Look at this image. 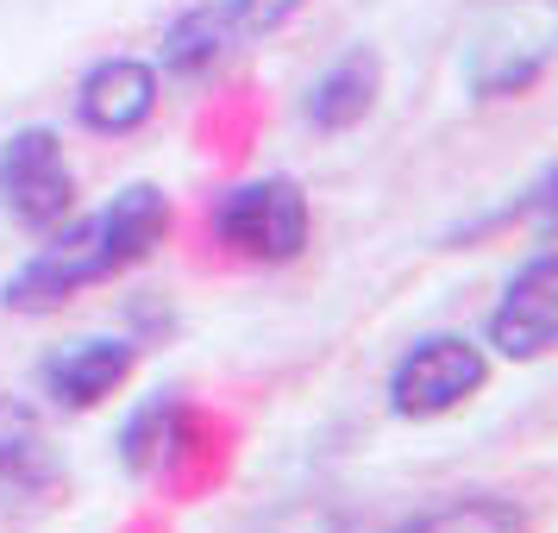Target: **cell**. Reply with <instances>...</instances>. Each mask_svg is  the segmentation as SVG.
I'll list each match as a JSON object with an SVG mask.
<instances>
[{
	"mask_svg": "<svg viewBox=\"0 0 558 533\" xmlns=\"http://www.w3.org/2000/svg\"><path fill=\"white\" fill-rule=\"evenodd\" d=\"M170 220L177 214H170V195L157 182H126L88 220H63L57 232H45V245L0 282V307H13V314H57L63 302H76L82 289L138 270L170 239Z\"/></svg>",
	"mask_w": 558,
	"mask_h": 533,
	"instance_id": "6da1fadb",
	"label": "cell"
},
{
	"mask_svg": "<svg viewBox=\"0 0 558 533\" xmlns=\"http://www.w3.org/2000/svg\"><path fill=\"white\" fill-rule=\"evenodd\" d=\"M558 63V0H496L464 45V88L477 101H521Z\"/></svg>",
	"mask_w": 558,
	"mask_h": 533,
	"instance_id": "7a4b0ae2",
	"label": "cell"
},
{
	"mask_svg": "<svg viewBox=\"0 0 558 533\" xmlns=\"http://www.w3.org/2000/svg\"><path fill=\"white\" fill-rule=\"evenodd\" d=\"M207 232H214L220 252L277 270V264H295L307 252L314 207H307L295 177H252V182H232L227 195H214Z\"/></svg>",
	"mask_w": 558,
	"mask_h": 533,
	"instance_id": "3957f363",
	"label": "cell"
},
{
	"mask_svg": "<svg viewBox=\"0 0 558 533\" xmlns=\"http://www.w3.org/2000/svg\"><path fill=\"white\" fill-rule=\"evenodd\" d=\"M483 383H489V352L464 332H427L414 339L396 364H389V414L396 421H439L458 414L464 402H477Z\"/></svg>",
	"mask_w": 558,
	"mask_h": 533,
	"instance_id": "277c9868",
	"label": "cell"
},
{
	"mask_svg": "<svg viewBox=\"0 0 558 533\" xmlns=\"http://www.w3.org/2000/svg\"><path fill=\"white\" fill-rule=\"evenodd\" d=\"M0 214L38 239L76 214V170L51 126H20L0 138Z\"/></svg>",
	"mask_w": 558,
	"mask_h": 533,
	"instance_id": "5b68a950",
	"label": "cell"
},
{
	"mask_svg": "<svg viewBox=\"0 0 558 533\" xmlns=\"http://www.w3.org/2000/svg\"><path fill=\"white\" fill-rule=\"evenodd\" d=\"M483 352L508 358V364H539L558 352V245L533 252L483 320Z\"/></svg>",
	"mask_w": 558,
	"mask_h": 533,
	"instance_id": "8992f818",
	"label": "cell"
},
{
	"mask_svg": "<svg viewBox=\"0 0 558 533\" xmlns=\"http://www.w3.org/2000/svg\"><path fill=\"white\" fill-rule=\"evenodd\" d=\"M138 371V346L120 339V332H101V339H70L57 346L45 364H38V389L51 396V408L63 414H88V408L113 402L126 377Z\"/></svg>",
	"mask_w": 558,
	"mask_h": 533,
	"instance_id": "52a82bcc",
	"label": "cell"
},
{
	"mask_svg": "<svg viewBox=\"0 0 558 533\" xmlns=\"http://www.w3.org/2000/svg\"><path fill=\"white\" fill-rule=\"evenodd\" d=\"M157 101H163V76L145 57H101L76 82V120L101 138H126V132L151 126Z\"/></svg>",
	"mask_w": 558,
	"mask_h": 533,
	"instance_id": "ba28073f",
	"label": "cell"
},
{
	"mask_svg": "<svg viewBox=\"0 0 558 533\" xmlns=\"http://www.w3.org/2000/svg\"><path fill=\"white\" fill-rule=\"evenodd\" d=\"M245 38L232 26V7L227 0H195L182 7L177 20L163 26V45H157V76H177V82H207Z\"/></svg>",
	"mask_w": 558,
	"mask_h": 533,
	"instance_id": "9c48e42d",
	"label": "cell"
},
{
	"mask_svg": "<svg viewBox=\"0 0 558 533\" xmlns=\"http://www.w3.org/2000/svg\"><path fill=\"white\" fill-rule=\"evenodd\" d=\"M377 95H383V57L371 45H352V51H339L320 76L307 82L302 120L314 132H352L357 120H371Z\"/></svg>",
	"mask_w": 558,
	"mask_h": 533,
	"instance_id": "30bf717a",
	"label": "cell"
},
{
	"mask_svg": "<svg viewBox=\"0 0 558 533\" xmlns=\"http://www.w3.org/2000/svg\"><path fill=\"white\" fill-rule=\"evenodd\" d=\"M189 427H195L189 396H182V389H157V396H145V402L120 421V439H113V446H120V464H126L132 477H163V471L177 464Z\"/></svg>",
	"mask_w": 558,
	"mask_h": 533,
	"instance_id": "8fae6325",
	"label": "cell"
},
{
	"mask_svg": "<svg viewBox=\"0 0 558 533\" xmlns=\"http://www.w3.org/2000/svg\"><path fill=\"white\" fill-rule=\"evenodd\" d=\"M63 477V458L51 446V427L45 414L20 396H0V489H20V496H38Z\"/></svg>",
	"mask_w": 558,
	"mask_h": 533,
	"instance_id": "7c38bea8",
	"label": "cell"
},
{
	"mask_svg": "<svg viewBox=\"0 0 558 533\" xmlns=\"http://www.w3.org/2000/svg\"><path fill=\"white\" fill-rule=\"evenodd\" d=\"M383 533H533V514L514 496L471 489V496H446L433 508H414L408 521H396Z\"/></svg>",
	"mask_w": 558,
	"mask_h": 533,
	"instance_id": "4fadbf2b",
	"label": "cell"
},
{
	"mask_svg": "<svg viewBox=\"0 0 558 533\" xmlns=\"http://www.w3.org/2000/svg\"><path fill=\"white\" fill-rule=\"evenodd\" d=\"M232 7V26H239V38L252 45V38H270V32H282L295 13H302L307 0H227Z\"/></svg>",
	"mask_w": 558,
	"mask_h": 533,
	"instance_id": "5bb4252c",
	"label": "cell"
},
{
	"mask_svg": "<svg viewBox=\"0 0 558 533\" xmlns=\"http://www.w3.org/2000/svg\"><path fill=\"white\" fill-rule=\"evenodd\" d=\"M521 214H527L533 227L546 232V239H558V163H553L539 182H533L527 195H521Z\"/></svg>",
	"mask_w": 558,
	"mask_h": 533,
	"instance_id": "9a60e30c",
	"label": "cell"
}]
</instances>
